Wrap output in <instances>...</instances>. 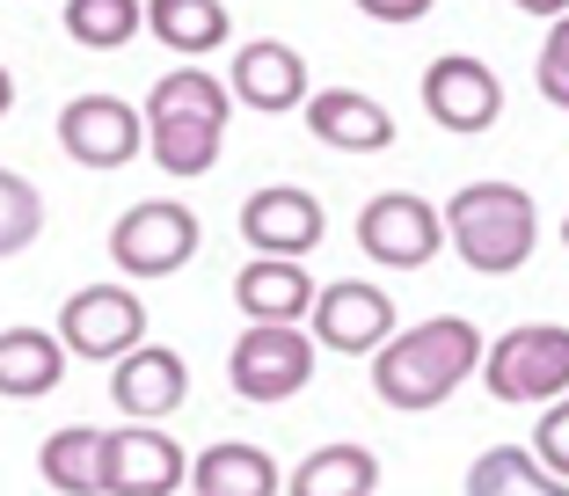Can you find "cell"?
Instances as JSON below:
<instances>
[{
  "instance_id": "cell-8",
  "label": "cell",
  "mask_w": 569,
  "mask_h": 496,
  "mask_svg": "<svg viewBox=\"0 0 569 496\" xmlns=\"http://www.w3.org/2000/svg\"><path fill=\"white\" fill-rule=\"evenodd\" d=\"M190 489V453L153 424L102 430V496H183Z\"/></svg>"
},
{
  "instance_id": "cell-1",
  "label": "cell",
  "mask_w": 569,
  "mask_h": 496,
  "mask_svg": "<svg viewBox=\"0 0 569 496\" xmlns=\"http://www.w3.org/2000/svg\"><path fill=\"white\" fill-rule=\"evenodd\" d=\"M482 329L468 315H431V321H409L395 329L380 350H372V395L387 409H438L460 380L482 373Z\"/></svg>"
},
{
  "instance_id": "cell-16",
  "label": "cell",
  "mask_w": 569,
  "mask_h": 496,
  "mask_svg": "<svg viewBox=\"0 0 569 496\" xmlns=\"http://www.w3.org/2000/svg\"><path fill=\"white\" fill-rule=\"evenodd\" d=\"M315 292L321 285L307 278V264H292V256H249L234 278V307L249 321H307L315 315Z\"/></svg>"
},
{
  "instance_id": "cell-20",
  "label": "cell",
  "mask_w": 569,
  "mask_h": 496,
  "mask_svg": "<svg viewBox=\"0 0 569 496\" xmlns=\"http://www.w3.org/2000/svg\"><path fill=\"white\" fill-rule=\"evenodd\" d=\"M372 482H380L372 446H321L284 475V496H372Z\"/></svg>"
},
{
  "instance_id": "cell-27",
  "label": "cell",
  "mask_w": 569,
  "mask_h": 496,
  "mask_svg": "<svg viewBox=\"0 0 569 496\" xmlns=\"http://www.w3.org/2000/svg\"><path fill=\"white\" fill-rule=\"evenodd\" d=\"M540 96L555 110H569V16L548 22V44H540Z\"/></svg>"
},
{
  "instance_id": "cell-4",
  "label": "cell",
  "mask_w": 569,
  "mask_h": 496,
  "mask_svg": "<svg viewBox=\"0 0 569 496\" xmlns=\"http://www.w3.org/2000/svg\"><path fill=\"white\" fill-rule=\"evenodd\" d=\"M321 344L300 329V321H249L227 350V380H234L241 401H292L307 380H315Z\"/></svg>"
},
{
  "instance_id": "cell-21",
  "label": "cell",
  "mask_w": 569,
  "mask_h": 496,
  "mask_svg": "<svg viewBox=\"0 0 569 496\" xmlns=\"http://www.w3.org/2000/svg\"><path fill=\"white\" fill-rule=\"evenodd\" d=\"M37 475H44L59 496H102V430L96 424L51 430L44 453H37Z\"/></svg>"
},
{
  "instance_id": "cell-31",
  "label": "cell",
  "mask_w": 569,
  "mask_h": 496,
  "mask_svg": "<svg viewBox=\"0 0 569 496\" xmlns=\"http://www.w3.org/2000/svg\"><path fill=\"white\" fill-rule=\"evenodd\" d=\"M8 110H16V73L0 67V117H8Z\"/></svg>"
},
{
  "instance_id": "cell-12",
  "label": "cell",
  "mask_w": 569,
  "mask_h": 496,
  "mask_svg": "<svg viewBox=\"0 0 569 496\" xmlns=\"http://www.w3.org/2000/svg\"><path fill=\"white\" fill-rule=\"evenodd\" d=\"M321 205L315 190H300V182H263L249 205H241V241L256 248V256H292V264H307V248H321Z\"/></svg>"
},
{
  "instance_id": "cell-11",
  "label": "cell",
  "mask_w": 569,
  "mask_h": 496,
  "mask_svg": "<svg viewBox=\"0 0 569 496\" xmlns=\"http://www.w3.org/2000/svg\"><path fill=\"white\" fill-rule=\"evenodd\" d=\"M315 344L336 350V358H366V350H380L387 336H395V299L380 292L372 278H336L315 292Z\"/></svg>"
},
{
  "instance_id": "cell-17",
  "label": "cell",
  "mask_w": 569,
  "mask_h": 496,
  "mask_svg": "<svg viewBox=\"0 0 569 496\" xmlns=\"http://www.w3.org/2000/svg\"><path fill=\"white\" fill-rule=\"evenodd\" d=\"M67 358H73V350L59 344V329H37V321L0 329V395H8V401L51 395V387L67 380Z\"/></svg>"
},
{
  "instance_id": "cell-15",
  "label": "cell",
  "mask_w": 569,
  "mask_h": 496,
  "mask_svg": "<svg viewBox=\"0 0 569 496\" xmlns=\"http://www.w3.org/2000/svg\"><path fill=\"white\" fill-rule=\"evenodd\" d=\"M307 132L336 153H380L395 147V117L366 88H321V96H307Z\"/></svg>"
},
{
  "instance_id": "cell-14",
  "label": "cell",
  "mask_w": 569,
  "mask_h": 496,
  "mask_svg": "<svg viewBox=\"0 0 569 496\" xmlns=\"http://www.w3.org/2000/svg\"><path fill=\"white\" fill-rule=\"evenodd\" d=\"M234 102H249V110L278 117V110H307V59L292 44H278V37H256V44L234 51Z\"/></svg>"
},
{
  "instance_id": "cell-28",
  "label": "cell",
  "mask_w": 569,
  "mask_h": 496,
  "mask_svg": "<svg viewBox=\"0 0 569 496\" xmlns=\"http://www.w3.org/2000/svg\"><path fill=\"white\" fill-rule=\"evenodd\" d=\"M533 453H540V467H548V475L569 482V395L548 401V416L533 424Z\"/></svg>"
},
{
  "instance_id": "cell-25",
  "label": "cell",
  "mask_w": 569,
  "mask_h": 496,
  "mask_svg": "<svg viewBox=\"0 0 569 496\" xmlns=\"http://www.w3.org/2000/svg\"><path fill=\"white\" fill-rule=\"evenodd\" d=\"M147 30V0H67V37L88 51H124Z\"/></svg>"
},
{
  "instance_id": "cell-24",
  "label": "cell",
  "mask_w": 569,
  "mask_h": 496,
  "mask_svg": "<svg viewBox=\"0 0 569 496\" xmlns=\"http://www.w3.org/2000/svg\"><path fill=\"white\" fill-rule=\"evenodd\" d=\"M161 117H212V125H227L234 117V88H219V73H204V67H176L147 96V125H161Z\"/></svg>"
},
{
  "instance_id": "cell-13",
  "label": "cell",
  "mask_w": 569,
  "mask_h": 496,
  "mask_svg": "<svg viewBox=\"0 0 569 496\" xmlns=\"http://www.w3.org/2000/svg\"><path fill=\"white\" fill-rule=\"evenodd\" d=\"M110 401H118L132 424H161V416H176L190 401V365H183V350H168V344L124 350V358L110 365Z\"/></svg>"
},
{
  "instance_id": "cell-32",
  "label": "cell",
  "mask_w": 569,
  "mask_h": 496,
  "mask_svg": "<svg viewBox=\"0 0 569 496\" xmlns=\"http://www.w3.org/2000/svg\"><path fill=\"white\" fill-rule=\"evenodd\" d=\"M562 241H569V219H562Z\"/></svg>"
},
{
  "instance_id": "cell-2",
  "label": "cell",
  "mask_w": 569,
  "mask_h": 496,
  "mask_svg": "<svg viewBox=\"0 0 569 496\" xmlns=\"http://www.w3.org/2000/svg\"><path fill=\"white\" fill-rule=\"evenodd\" d=\"M446 234H452V256L468 270L511 278L540 241V205L519 182H468V190H452V205H446Z\"/></svg>"
},
{
  "instance_id": "cell-18",
  "label": "cell",
  "mask_w": 569,
  "mask_h": 496,
  "mask_svg": "<svg viewBox=\"0 0 569 496\" xmlns=\"http://www.w3.org/2000/svg\"><path fill=\"white\" fill-rule=\"evenodd\" d=\"M190 496H278V460L263 446L219 438L190 460Z\"/></svg>"
},
{
  "instance_id": "cell-23",
  "label": "cell",
  "mask_w": 569,
  "mask_h": 496,
  "mask_svg": "<svg viewBox=\"0 0 569 496\" xmlns=\"http://www.w3.org/2000/svg\"><path fill=\"white\" fill-rule=\"evenodd\" d=\"M219 147H227V125H212V117H161V125H147V153L183 182L204 176L219 161Z\"/></svg>"
},
{
  "instance_id": "cell-5",
  "label": "cell",
  "mask_w": 569,
  "mask_h": 496,
  "mask_svg": "<svg viewBox=\"0 0 569 496\" xmlns=\"http://www.w3.org/2000/svg\"><path fill=\"white\" fill-rule=\"evenodd\" d=\"M198 256V212L176 198H147L110 227V264L124 278H176Z\"/></svg>"
},
{
  "instance_id": "cell-10",
  "label": "cell",
  "mask_w": 569,
  "mask_h": 496,
  "mask_svg": "<svg viewBox=\"0 0 569 496\" xmlns=\"http://www.w3.org/2000/svg\"><path fill=\"white\" fill-rule=\"evenodd\" d=\"M423 110H431L438 132L475 139L503 117V81L482 59H468V51H446V59H431V73H423Z\"/></svg>"
},
{
  "instance_id": "cell-19",
  "label": "cell",
  "mask_w": 569,
  "mask_h": 496,
  "mask_svg": "<svg viewBox=\"0 0 569 496\" xmlns=\"http://www.w3.org/2000/svg\"><path fill=\"white\" fill-rule=\"evenodd\" d=\"M147 30L168 51L204 59V51H219L234 37V16H227V0H147Z\"/></svg>"
},
{
  "instance_id": "cell-3",
  "label": "cell",
  "mask_w": 569,
  "mask_h": 496,
  "mask_svg": "<svg viewBox=\"0 0 569 496\" xmlns=\"http://www.w3.org/2000/svg\"><path fill=\"white\" fill-rule=\"evenodd\" d=\"M482 387L497 401H562L569 395V329L562 321H519L482 350Z\"/></svg>"
},
{
  "instance_id": "cell-6",
  "label": "cell",
  "mask_w": 569,
  "mask_h": 496,
  "mask_svg": "<svg viewBox=\"0 0 569 496\" xmlns=\"http://www.w3.org/2000/svg\"><path fill=\"white\" fill-rule=\"evenodd\" d=\"M59 344L88 365H118L124 350L147 344V307L124 285H81V292L59 307Z\"/></svg>"
},
{
  "instance_id": "cell-9",
  "label": "cell",
  "mask_w": 569,
  "mask_h": 496,
  "mask_svg": "<svg viewBox=\"0 0 569 496\" xmlns=\"http://www.w3.org/2000/svg\"><path fill=\"white\" fill-rule=\"evenodd\" d=\"M59 147L81 168H132L147 153V110L118 96H73L59 110Z\"/></svg>"
},
{
  "instance_id": "cell-29",
  "label": "cell",
  "mask_w": 569,
  "mask_h": 496,
  "mask_svg": "<svg viewBox=\"0 0 569 496\" xmlns=\"http://www.w3.org/2000/svg\"><path fill=\"white\" fill-rule=\"evenodd\" d=\"M358 8H366L372 22H395V30H402V22H423V16H431V0H358Z\"/></svg>"
},
{
  "instance_id": "cell-26",
  "label": "cell",
  "mask_w": 569,
  "mask_h": 496,
  "mask_svg": "<svg viewBox=\"0 0 569 496\" xmlns=\"http://www.w3.org/2000/svg\"><path fill=\"white\" fill-rule=\"evenodd\" d=\"M37 234H44V198H37L16 168H0V256L30 248Z\"/></svg>"
},
{
  "instance_id": "cell-7",
  "label": "cell",
  "mask_w": 569,
  "mask_h": 496,
  "mask_svg": "<svg viewBox=\"0 0 569 496\" xmlns=\"http://www.w3.org/2000/svg\"><path fill=\"white\" fill-rule=\"evenodd\" d=\"M446 241V212L417 190H380V198L358 212V248H366L380 270H423Z\"/></svg>"
},
{
  "instance_id": "cell-22",
  "label": "cell",
  "mask_w": 569,
  "mask_h": 496,
  "mask_svg": "<svg viewBox=\"0 0 569 496\" xmlns=\"http://www.w3.org/2000/svg\"><path fill=\"white\" fill-rule=\"evenodd\" d=\"M468 496H569V482L548 475L540 453H526V446H489L468 467Z\"/></svg>"
},
{
  "instance_id": "cell-30",
  "label": "cell",
  "mask_w": 569,
  "mask_h": 496,
  "mask_svg": "<svg viewBox=\"0 0 569 496\" xmlns=\"http://www.w3.org/2000/svg\"><path fill=\"white\" fill-rule=\"evenodd\" d=\"M511 8H526V16H548V22L569 16V0H511Z\"/></svg>"
}]
</instances>
